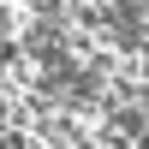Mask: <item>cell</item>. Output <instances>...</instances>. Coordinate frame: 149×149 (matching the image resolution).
<instances>
[{"label": "cell", "instance_id": "6da1fadb", "mask_svg": "<svg viewBox=\"0 0 149 149\" xmlns=\"http://www.w3.org/2000/svg\"><path fill=\"white\" fill-rule=\"evenodd\" d=\"M12 119H18V107H12V90L0 84V131H12Z\"/></svg>", "mask_w": 149, "mask_h": 149}]
</instances>
